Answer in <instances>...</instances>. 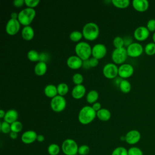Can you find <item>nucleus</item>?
Masks as SVG:
<instances>
[{
	"label": "nucleus",
	"mask_w": 155,
	"mask_h": 155,
	"mask_svg": "<svg viewBox=\"0 0 155 155\" xmlns=\"http://www.w3.org/2000/svg\"><path fill=\"white\" fill-rule=\"evenodd\" d=\"M96 116V111L91 106L85 105L83 107L78 113V120L83 125H87L91 123Z\"/></svg>",
	"instance_id": "obj_1"
},
{
	"label": "nucleus",
	"mask_w": 155,
	"mask_h": 155,
	"mask_svg": "<svg viewBox=\"0 0 155 155\" xmlns=\"http://www.w3.org/2000/svg\"><path fill=\"white\" fill-rule=\"evenodd\" d=\"M82 33L85 39L89 41H93L99 36V28L95 22H89L83 26Z\"/></svg>",
	"instance_id": "obj_2"
},
{
	"label": "nucleus",
	"mask_w": 155,
	"mask_h": 155,
	"mask_svg": "<svg viewBox=\"0 0 155 155\" xmlns=\"http://www.w3.org/2000/svg\"><path fill=\"white\" fill-rule=\"evenodd\" d=\"M75 53L82 61L89 59L92 53V48L90 45L85 41L78 42L74 48Z\"/></svg>",
	"instance_id": "obj_3"
},
{
	"label": "nucleus",
	"mask_w": 155,
	"mask_h": 155,
	"mask_svg": "<svg viewBox=\"0 0 155 155\" xmlns=\"http://www.w3.org/2000/svg\"><path fill=\"white\" fill-rule=\"evenodd\" d=\"M36 16V11L33 8L26 7L18 13V21L21 24L27 26L30 25Z\"/></svg>",
	"instance_id": "obj_4"
},
{
	"label": "nucleus",
	"mask_w": 155,
	"mask_h": 155,
	"mask_svg": "<svg viewBox=\"0 0 155 155\" xmlns=\"http://www.w3.org/2000/svg\"><path fill=\"white\" fill-rule=\"evenodd\" d=\"M79 146L77 142L70 138L64 140L61 145V150L65 155H76Z\"/></svg>",
	"instance_id": "obj_5"
},
{
	"label": "nucleus",
	"mask_w": 155,
	"mask_h": 155,
	"mask_svg": "<svg viewBox=\"0 0 155 155\" xmlns=\"http://www.w3.org/2000/svg\"><path fill=\"white\" fill-rule=\"evenodd\" d=\"M128 56L127 49L124 47L122 48H115L112 53L111 58L116 64H122L127 60Z\"/></svg>",
	"instance_id": "obj_6"
},
{
	"label": "nucleus",
	"mask_w": 155,
	"mask_h": 155,
	"mask_svg": "<svg viewBox=\"0 0 155 155\" xmlns=\"http://www.w3.org/2000/svg\"><path fill=\"white\" fill-rule=\"evenodd\" d=\"M67 105L66 99L61 95H56L51 98L50 101V107L52 110L55 112H61L63 111Z\"/></svg>",
	"instance_id": "obj_7"
},
{
	"label": "nucleus",
	"mask_w": 155,
	"mask_h": 155,
	"mask_svg": "<svg viewBox=\"0 0 155 155\" xmlns=\"http://www.w3.org/2000/svg\"><path fill=\"white\" fill-rule=\"evenodd\" d=\"M102 72L105 77L108 79H113L116 78L118 74V67L114 63H107L103 68Z\"/></svg>",
	"instance_id": "obj_8"
},
{
	"label": "nucleus",
	"mask_w": 155,
	"mask_h": 155,
	"mask_svg": "<svg viewBox=\"0 0 155 155\" xmlns=\"http://www.w3.org/2000/svg\"><path fill=\"white\" fill-rule=\"evenodd\" d=\"M127 51L128 56L137 58L140 56L144 50L142 45L139 42H133L127 47Z\"/></svg>",
	"instance_id": "obj_9"
},
{
	"label": "nucleus",
	"mask_w": 155,
	"mask_h": 155,
	"mask_svg": "<svg viewBox=\"0 0 155 155\" xmlns=\"http://www.w3.org/2000/svg\"><path fill=\"white\" fill-rule=\"evenodd\" d=\"M134 73V67L132 65L124 63L118 67V75L120 78L127 79L131 77Z\"/></svg>",
	"instance_id": "obj_10"
},
{
	"label": "nucleus",
	"mask_w": 155,
	"mask_h": 155,
	"mask_svg": "<svg viewBox=\"0 0 155 155\" xmlns=\"http://www.w3.org/2000/svg\"><path fill=\"white\" fill-rule=\"evenodd\" d=\"M21 23L18 19L10 18L6 24L5 31L9 35L13 36L19 31Z\"/></svg>",
	"instance_id": "obj_11"
},
{
	"label": "nucleus",
	"mask_w": 155,
	"mask_h": 155,
	"mask_svg": "<svg viewBox=\"0 0 155 155\" xmlns=\"http://www.w3.org/2000/svg\"><path fill=\"white\" fill-rule=\"evenodd\" d=\"M141 138L140 133L137 130H131L125 135V141L129 145H134L137 143Z\"/></svg>",
	"instance_id": "obj_12"
},
{
	"label": "nucleus",
	"mask_w": 155,
	"mask_h": 155,
	"mask_svg": "<svg viewBox=\"0 0 155 155\" xmlns=\"http://www.w3.org/2000/svg\"><path fill=\"white\" fill-rule=\"evenodd\" d=\"M150 32L145 26H139L134 31V38L138 41L142 42L147 40L150 36Z\"/></svg>",
	"instance_id": "obj_13"
},
{
	"label": "nucleus",
	"mask_w": 155,
	"mask_h": 155,
	"mask_svg": "<svg viewBox=\"0 0 155 155\" xmlns=\"http://www.w3.org/2000/svg\"><path fill=\"white\" fill-rule=\"evenodd\" d=\"M107 50L106 46L102 43H97L93 45L92 47V56L96 58L97 59L103 58L106 53Z\"/></svg>",
	"instance_id": "obj_14"
},
{
	"label": "nucleus",
	"mask_w": 155,
	"mask_h": 155,
	"mask_svg": "<svg viewBox=\"0 0 155 155\" xmlns=\"http://www.w3.org/2000/svg\"><path fill=\"white\" fill-rule=\"evenodd\" d=\"M38 134L34 130H27L21 135V140L25 144H31L37 139Z\"/></svg>",
	"instance_id": "obj_15"
},
{
	"label": "nucleus",
	"mask_w": 155,
	"mask_h": 155,
	"mask_svg": "<svg viewBox=\"0 0 155 155\" xmlns=\"http://www.w3.org/2000/svg\"><path fill=\"white\" fill-rule=\"evenodd\" d=\"M83 61L77 55H71L67 59V65L71 69L76 70L82 66Z\"/></svg>",
	"instance_id": "obj_16"
},
{
	"label": "nucleus",
	"mask_w": 155,
	"mask_h": 155,
	"mask_svg": "<svg viewBox=\"0 0 155 155\" xmlns=\"http://www.w3.org/2000/svg\"><path fill=\"white\" fill-rule=\"evenodd\" d=\"M132 5L137 12H145L148 9L150 4L147 0H133Z\"/></svg>",
	"instance_id": "obj_17"
},
{
	"label": "nucleus",
	"mask_w": 155,
	"mask_h": 155,
	"mask_svg": "<svg viewBox=\"0 0 155 155\" xmlns=\"http://www.w3.org/2000/svg\"><path fill=\"white\" fill-rule=\"evenodd\" d=\"M86 88L82 84L76 85L72 89L71 95L76 99H81L85 94Z\"/></svg>",
	"instance_id": "obj_18"
},
{
	"label": "nucleus",
	"mask_w": 155,
	"mask_h": 155,
	"mask_svg": "<svg viewBox=\"0 0 155 155\" xmlns=\"http://www.w3.org/2000/svg\"><path fill=\"white\" fill-rule=\"evenodd\" d=\"M18 113L15 109H10L5 112V116L4 117V120L12 124L14 122L18 120Z\"/></svg>",
	"instance_id": "obj_19"
},
{
	"label": "nucleus",
	"mask_w": 155,
	"mask_h": 155,
	"mask_svg": "<svg viewBox=\"0 0 155 155\" xmlns=\"http://www.w3.org/2000/svg\"><path fill=\"white\" fill-rule=\"evenodd\" d=\"M22 38L26 41L31 40L35 35V31L33 27L30 25L24 26L21 31Z\"/></svg>",
	"instance_id": "obj_20"
},
{
	"label": "nucleus",
	"mask_w": 155,
	"mask_h": 155,
	"mask_svg": "<svg viewBox=\"0 0 155 155\" xmlns=\"http://www.w3.org/2000/svg\"><path fill=\"white\" fill-rule=\"evenodd\" d=\"M47 70V65L46 62L39 61L38 63L36 64L34 67V71L36 74L38 76L44 75Z\"/></svg>",
	"instance_id": "obj_21"
},
{
	"label": "nucleus",
	"mask_w": 155,
	"mask_h": 155,
	"mask_svg": "<svg viewBox=\"0 0 155 155\" xmlns=\"http://www.w3.org/2000/svg\"><path fill=\"white\" fill-rule=\"evenodd\" d=\"M44 92L47 97L53 98V97L58 95L57 86L53 84H48L44 87Z\"/></svg>",
	"instance_id": "obj_22"
},
{
	"label": "nucleus",
	"mask_w": 155,
	"mask_h": 155,
	"mask_svg": "<svg viewBox=\"0 0 155 155\" xmlns=\"http://www.w3.org/2000/svg\"><path fill=\"white\" fill-rule=\"evenodd\" d=\"M96 116L102 121H107L111 118V114L108 109L101 108L96 112Z\"/></svg>",
	"instance_id": "obj_23"
},
{
	"label": "nucleus",
	"mask_w": 155,
	"mask_h": 155,
	"mask_svg": "<svg viewBox=\"0 0 155 155\" xmlns=\"http://www.w3.org/2000/svg\"><path fill=\"white\" fill-rule=\"evenodd\" d=\"M119 87L124 93H128L131 89V84L127 79H122L119 85Z\"/></svg>",
	"instance_id": "obj_24"
},
{
	"label": "nucleus",
	"mask_w": 155,
	"mask_h": 155,
	"mask_svg": "<svg viewBox=\"0 0 155 155\" xmlns=\"http://www.w3.org/2000/svg\"><path fill=\"white\" fill-rule=\"evenodd\" d=\"M99 98V93L95 90H91L89 91L86 96L87 101L90 104H94L97 102Z\"/></svg>",
	"instance_id": "obj_25"
},
{
	"label": "nucleus",
	"mask_w": 155,
	"mask_h": 155,
	"mask_svg": "<svg viewBox=\"0 0 155 155\" xmlns=\"http://www.w3.org/2000/svg\"><path fill=\"white\" fill-rule=\"evenodd\" d=\"M60 150V147L55 143L50 144L47 148V152L49 155H58Z\"/></svg>",
	"instance_id": "obj_26"
},
{
	"label": "nucleus",
	"mask_w": 155,
	"mask_h": 155,
	"mask_svg": "<svg viewBox=\"0 0 155 155\" xmlns=\"http://www.w3.org/2000/svg\"><path fill=\"white\" fill-rule=\"evenodd\" d=\"M111 2L115 7L120 8H127L130 4L129 0H111Z\"/></svg>",
	"instance_id": "obj_27"
},
{
	"label": "nucleus",
	"mask_w": 155,
	"mask_h": 155,
	"mask_svg": "<svg viewBox=\"0 0 155 155\" xmlns=\"http://www.w3.org/2000/svg\"><path fill=\"white\" fill-rule=\"evenodd\" d=\"M58 94L64 96L68 91V85L65 82H61L57 85Z\"/></svg>",
	"instance_id": "obj_28"
},
{
	"label": "nucleus",
	"mask_w": 155,
	"mask_h": 155,
	"mask_svg": "<svg viewBox=\"0 0 155 155\" xmlns=\"http://www.w3.org/2000/svg\"><path fill=\"white\" fill-rule=\"evenodd\" d=\"M144 51L148 56L155 54V43L153 42L147 44L144 47Z\"/></svg>",
	"instance_id": "obj_29"
},
{
	"label": "nucleus",
	"mask_w": 155,
	"mask_h": 155,
	"mask_svg": "<svg viewBox=\"0 0 155 155\" xmlns=\"http://www.w3.org/2000/svg\"><path fill=\"white\" fill-rule=\"evenodd\" d=\"M28 59L33 62H36L39 61V53L35 50H30L27 52Z\"/></svg>",
	"instance_id": "obj_30"
},
{
	"label": "nucleus",
	"mask_w": 155,
	"mask_h": 155,
	"mask_svg": "<svg viewBox=\"0 0 155 155\" xmlns=\"http://www.w3.org/2000/svg\"><path fill=\"white\" fill-rule=\"evenodd\" d=\"M83 35L82 33L79 30H74L70 33L69 38L70 40L74 42H78L81 39Z\"/></svg>",
	"instance_id": "obj_31"
},
{
	"label": "nucleus",
	"mask_w": 155,
	"mask_h": 155,
	"mask_svg": "<svg viewBox=\"0 0 155 155\" xmlns=\"http://www.w3.org/2000/svg\"><path fill=\"white\" fill-rule=\"evenodd\" d=\"M111 155H128V150L122 146H119L115 148Z\"/></svg>",
	"instance_id": "obj_32"
},
{
	"label": "nucleus",
	"mask_w": 155,
	"mask_h": 155,
	"mask_svg": "<svg viewBox=\"0 0 155 155\" xmlns=\"http://www.w3.org/2000/svg\"><path fill=\"white\" fill-rule=\"evenodd\" d=\"M0 130H1V132L4 134L10 133L12 131H11V125L9 123L4 120L1 122Z\"/></svg>",
	"instance_id": "obj_33"
},
{
	"label": "nucleus",
	"mask_w": 155,
	"mask_h": 155,
	"mask_svg": "<svg viewBox=\"0 0 155 155\" xmlns=\"http://www.w3.org/2000/svg\"><path fill=\"white\" fill-rule=\"evenodd\" d=\"M128 155H143V153L139 147L133 146L128 150Z\"/></svg>",
	"instance_id": "obj_34"
},
{
	"label": "nucleus",
	"mask_w": 155,
	"mask_h": 155,
	"mask_svg": "<svg viewBox=\"0 0 155 155\" xmlns=\"http://www.w3.org/2000/svg\"><path fill=\"white\" fill-rule=\"evenodd\" d=\"M11 125V131L15 133H19L22 129V124L20 121L16 120Z\"/></svg>",
	"instance_id": "obj_35"
},
{
	"label": "nucleus",
	"mask_w": 155,
	"mask_h": 155,
	"mask_svg": "<svg viewBox=\"0 0 155 155\" xmlns=\"http://www.w3.org/2000/svg\"><path fill=\"white\" fill-rule=\"evenodd\" d=\"M113 42L115 48H122V47H124V38L119 36H116L113 39Z\"/></svg>",
	"instance_id": "obj_36"
},
{
	"label": "nucleus",
	"mask_w": 155,
	"mask_h": 155,
	"mask_svg": "<svg viewBox=\"0 0 155 155\" xmlns=\"http://www.w3.org/2000/svg\"><path fill=\"white\" fill-rule=\"evenodd\" d=\"M72 80L76 85H80L82 84L84 81V78L82 74L79 73H76L73 75Z\"/></svg>",
	"instance_id": "obj_37"
},
{
	"label": "nucleus",
	"mask_w": 155,
	"mask_h": 155,
	"mask_svg": "<svg viewBox=\"0 0 155 155\" xmlns=\"http://www.w3.org/2000/svg\"><path fill=\"white\" fill-rule=\"evenodd\" d=\"M90 153V147L85 144L81 145L79 147L78 153L79 155H87Z\"/></svg>",
	"instance_id": "obj_38"
},
{
	"label": "nucleus",
	"mask_w": 155,
	"mask_h": 155,
	"mask_svg": "<svg viewBox=\"0 0 155 155\" xmlns=\"http://www.w3.org/2000/svg\"><path fill=\"white\" fill-rule=\"evenodd\" d=\"M146 27L150 32H155V19H150L148 20Z\"/></svg>",
	"instance_id": "obj_39"
},
{
	"label": "nucleus",
	"mask_w": 155,
	"mask_h": 155,
	"mask_svg": "<svg viewBox=\"0 0 155 155\" xmlns=\"http://www.w3.org/2000/svg\"><path fill=\"white\" fill-rule=\"evenodd\" d=\"M39 2V0H25V4L27 7L33 8L38 5Z\"/></svg>",
	"instance_id": "obj_40"
},
{
	"label": "nucleus",
	"mask_w": 155,
	"mask_h": 155,
	"mask_svg": "<svg viewBox=\"0 0 155 155\" xmlns=\"http://www.w3.org/2000/svg\"><path fill=\"white\" fill-rule=\"evenodd\" d=\"M99 59H96L94 57H91L89 59V62H90V65L91 67H95L98 65L99 63Z\"/></svg>",
	"instance_id": "obj_41"
},
{
	"label": "nucleus",
	"mask_w": 155,
	"mask_h": 155,
	"mask_svg": "<svg viewBox=\"0 0 155 155\" xmlns=\"http://www.w3.org/2000/svg\"><path fill=\"white\" fill-rule=\"evenodd\" d=\"M48 55L46 53H39V61L46 62V61L48 60Z\"/></svg>",
	"instance_id": "obj_42"
},
{
	"label": "nucleus",
	"mask_w": 155,
	"mask_h": 155,
	"mask_svg": "<svg viewBox=\"0 0 155 155\" xmlns=\"http://www.w3.org/2000/svg\"><path fill=\"white\" fill-rule=\"evenodd\" d=\"M124 45L127 46V47L133 42V40H132V38L130 36H125V38H124Z\"/></svg>",
	"instance_id": "obj_43"
},
{
	"label": "nucleus",
	"mask_w": 155,
	"mask_h": 155,
	"mask_svg": "<svg viewBox=\"0 0 155 155\" xmlns=\"http://www.w3.org/2000/svg\"><path fill=\"white\" fill-rule=\"evenodd\" d=\"M13 5L16 7H20L25 4V0H15L13 1Z\"/></svg>",
	"instance_id": "obj_44"
},
{
	"label": "nucleus",
	"mask_w": 155,
	"mask_h": 155,
	"mask_svg": "<svg viewBox=\"0 0 155 155\" xmlns=\"http://www.w3.org/2000/svg\"><path fill=\"white\" fill-rule=\"evenodd\" d=\"M91 107L94 109V110L97 112V111L101 109V104L99 102H96L94 104H93Z\"/></svg>",
	"instance_id": "obj_45"
},
{
	"label": "nucleus",
	"mask_w": 155,
	"mask_h": 155,
	"mask_svg": "<svg viewBox=\"0 0 155 155\" xmlns=\"http://www.w3.org/2000/svg\"><path fill=\"white\" fill-rule=\"evenodd\" d=\"M82 67L84 68L85 69H88L90 68V62H89V59H87V60H84L83 61V63H82Z\"/></svg>",
	"instance_id": "obj_46"
},
{
	"label": "nucleus",
	"mask_w": 155,
	"mask_h": 155,
	"mask_svg": "<svg viewBox=\"0 0 155 155\" xmlns=\"http://www.w3.org/2000/svg\"><path fill=\"white\" fill-rule=\"evenodd\" d=\"M9 136L10 137L11 139H17L18 137V133H15V132H13V131H11L10 133H9Z\"/></svg>",
	"instance_id": "obj_47"
},
{
	"label": "nucleus",
	"mask_w": 155,
	"mask_h": 155,
	"mask_svg": "<svg viewBox=\"0 0 155 155\" xmlns=\"http://www.w3.org/2000/svg\"><path fill=\"white\" fill-rule=\"evenodd\" d=\"M45 139V137L44 136V135L42 134H38V136H37V139L36 140L39 142H42Z\"/></svg>",
	"instance_id": "obj_48"
},
{
	"label": "nucleus",
	"mask_w": 155,
	"mask_h": 155,
	"mask_svg": "<svg viewBox=\"0 0 155 155\" xmlns=\"http://www.w3.org/2000/svg\"><path fill=\"white\" fill-rule=\"evenodd\" d=\"M11 18L18 19V13H17L16 12H12L11 13Z\"/></svg>",
	"instance_id": "obj_49"
},
{
	"label": "nucleus",
	"mask_w": 155,
	"mask_h": 155,
	"mask_svg": "<svg viewBox=\"0 0 155 155\" xmlns=\"http://www.w3.org/2000/svg\"><path fill=\"white\" fill-rule=\"evenodd\" d=\"M5 111L2 109H1L0 110V117L1 118H4V117L5 116Z\"/></svg>",
	"instance_id": "obj_50"
},
{
	"label": "nucleus",
	"mask_w": 155,
	"mask_h": 155,
	"mask_svg": "<svg viewBox=\"0 0 155 155\" xmlns=\"http://www.w3.org/2000/svg\"><path fill=\"white\" fill-rule=\"evenodd\" d=\"M152 38H153V42L154 43H155V32L153 33V36H152Z\"/></svg>",
	"instance_id": "obj_51"
},
{
	"label": "nucleus",
	"mask_w": 155,
	"mask_h": 155,
	"mask_svg": "<svg viewBox=\"0 0 155 155\" xmlns=\"http://www.w3.org/2000/svg\"><path fill=\"white\" fill-rule=\"evenodd\" d=\"M64 155H65V154H64Z\"/></svg>",
	"instance_id": "obj_52"
}]
</instances>
